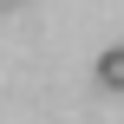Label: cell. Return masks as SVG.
<instances>
[{
  "mask_svg": "<svg viewBox=\"0 0 124 124\" xmlns=\"http://www.w3.org/2000/svg\"><path fill=\"white\" fill-rule=\"evenodd\" d=\"M92 72H98V85H105V92H124V46H105Z\"/></svg>",
  "mask_w": 124,
  "mask_h": 124,
  "instance_id": "1",
  "label": "cell"
}]
</instances>
